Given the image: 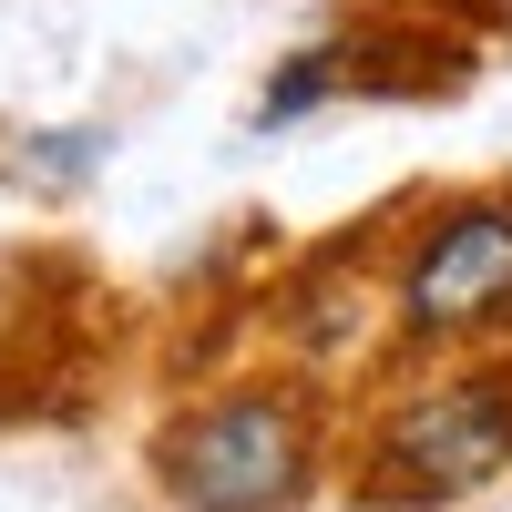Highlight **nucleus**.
Wrapping results in <instances>:
<instances>
[{
    "label": "nucleus",
    "instance_id": "obj_6",
    "mask_svg": "<svg viewBox=\"0 0 512 512\" xmlns=\"http://www.w3.org/2000/svg\"><path fill=\"white\" fill-rule=\"evenodd\" d=\"M441 11H492V0H441Z\"/></svg>",
    "mask_w": 512,
    "mask_h": 512
},
{
    "label": "nucleus",
    "instance_id": "obj_5",
    "mask_svg": "<svg viewBox=\"0 0 512 512\" xmlns=\"http://www.w3.org/2000/svg\"><path fill=\"white\" fill-rule=\"evenodd\" d=\"M103 154V134H72V144H41L31 164H41V175H82V164H93Z\"/></svg>",
    "mask_w": 512,
    "mask_h": 512
},
{
    "label": "nucleus",
    "instance_id": "obj_2",
    "mask_svg": "<svg viewBox=\"0 0 512 512\" xmlns=\"http://www.w3.org/2000/svg\"><path fill=\"white\" fill-rule=\"evenodd\" d=\"M502 472H512V379H492V369L410 390L359 451L369 502H461Z\"/></svg>",
    "mask_w": 512,
    "mask_h": 512
},
{
    "label": "nucleus",
    "instance_id": "obj_4",
    "mask_svg": "<svg viewBox=\"0 0 512 512\" xmlns=\"http://www.w3.org/2000/svg\"><path fill=\"white\" fill-rule=\"evenodd\" d=\"M328 82H338V72H328V52H308V62H287V72L267 82V123H287V113H308V103L328 93Z\"/></svg>",
    "mask_w": 512,
    "mask_h": 512
},
{
    "label": "nucleus",
    "instance_id": "obj_1",
    "mask_svg": "<svg viewBox=\"0 0 512 512\" xmlns=\"http://www.w3.org/2000/svg\"><path fill=\"white\" fill-rule=\"evenodd\" d=\"M144 461L175 512H297L318 482V400L297 379H246L175 410Z\"/></svg>",
    "mask_w": 512,
    "mask_h": 512
},
{
    "label": "nucleus",
    "instance_id": "obj_3",
    "mask_svg": "<svg viewBox=\"0 0 512 512\" xmlns=\"http://www.w3.org/2000/svg\"><path fill=\"white\" fill-rule=\"evenodd\" d=\"M400 328L410 338H492L512 328V195H451L400 256Z\"/></svg>",
    "mask_w": 512,
    "mask_h": 512
}]
</instances>
